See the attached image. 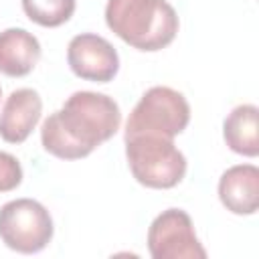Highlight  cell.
<instances>
[{"mask_svg":"<svg viewBox=\"0 0 259 259\" xmlns=\"http://www.w3.org/2000/svg\"><path fill=\"white\" fill-rule=\"evenodd\" d=\"M121 123L119 105L103 93L75 91L40 127L42 148L61 160H79L115 136Z\"/></svg>","mask_w":259,"mask_h":259,"instance_id":"cell-1","label":"cell"},{"mask_svg":"<svg viewBox=\"0 0 259 259\" xmlns=\"http://www.w3.org/2000/svg\"><path fill=\"white\" fill-rule=\"evenodd\" d=\"M105 22L138 51L166 49L178 32V14L166 0H107Z\"/></svg>","mask_w":259,"mask_h":259,"instance_id":"cell-2","label":"cell"},{"mask_svg":"<svg viewBox=\"0 0 259 259\" xmlns=\"http://www.w3.org/2000/svg\"><path fill=\"white\" fill-rule=\"evenodd\" d=\"M125 140V158L134 178L148 188H172L186 174V158L172 138L132 136Z\"/></svg>","mask_w":259,"mask_h":259,"instance_id":"cell-3","label":"cell"},{"mask_svg":"<svg viewBox=\"0 0 259 259\" xmlns=\"http://www.w3.org/2000/svg\"><path fill=\"white\" fill-rule=\"evenodd\" d=\"M188 121L190 105L186 97L172 87L156 85L148 89L132 109L123 138L142 134L174 138L186 130Z\"/></svg>","mask_w":259,"mask_h":259,"instance_id":"cell-4","label":"cell"},{"mask_svg":"<svg viewBox=\"0 0 259 259\" xmlns=\"http://www.w3.org/2000/svg\"><path fill=\"white\" fill-rule=\"evenodd\" d=\"M49 210L32 198H16L0 208V239L18 253H38L53 239Z\"/></svg>","mask_w":259,"mask_h":259,"instance_id":"cell-5","label":"cell"},{"mask_svg":"<svg viewBox=\"0 0 259 259\" xmlns=\"http://www.w3.org/2000/svg\"><path fill=\"white\" fill-rule=\"evenodd\" d=\"M148 249L154 259H204L192 219L182 208L160 212L148 229Z\"/></svg>","mask_w":259,"mask_h":259,"instance_id":"cell-6","label":"cell"},{"mask_svg":"<svg viewBox=\"0 0 259 259\" xmlns=\"http://www.w3.org/2000/svg\"><path fill=\"white\" fill-rule=\"evenodd\" d=\"M67 63L79 79L93 83H107L119 71V57L113 45L93 32H83L71 38L67 47Z\"/></svg>","mask_w":259,"mask_h":259,"instance_id":"cell-7","label":"cell"},{"mask_svg":"<svg viewBox=\"0 0 259 259\" xmlns=\"http://www.w3.org/2000/svg\"><path fill=\"white\" fill-rule=\"evenodd\" d=\"M42 113L40 95L22 87L12 91L0 111V138L8 144H22L36 127Z\"/></svg>","mask_w":259,"mask_h":259,"instance_id":"cell-8","label":"cell"},{"mask_svg":"<svg viewBox=\"0 0 259 259\" xmlns=\"http://www.w3.org/2000/svg\"><path fill=\"white\" fill-rule=\"evenodd\" d=\"M219 198L233 214H253L259 206V168L253 164L231 166L219 180Z\"/></svg>","mask_w":259,"mask_h":259,"instance_id":"cell-9","label":"cell"},{"mask_svg":"<svg viewBox=\"0 0 259 259\" xmlns=\"http://www.w3.org/2000/svg\"><path fill=\"white\" fill-rule=\"evenodd\" d=\"M40 59L38 38L24 28H6L0 32V73L6 77L28 75Z\"/></svg>","mask_w":259,"mask_h":259,"instance_id":"cell-10","label":"cell"},{"mask_svg":"<svg viewBox=\"0 0 259 259\" xmlns=\"http://www.w3.org/2000/svg\"><path fill=\"white\" fill-rule=\"evenodd\" d=\"M223 138L233 152L255 158L259 154V109L251 103L237 105L223 123Z\"/></svg>","mask_w":259,"mask_h":259,"instance_id":"cell-11","label":"cell"},{"mask_svg":"<svg viewBox=\"0 0 259 259\" xmlns=\"http://www.w3.org/2000/svg\"><path fill=\"white\" fill-rule=\"evenodd\" d=\"M24 14L47 28L65 24L75 12V0H22Z\"/></svg>","mask_w":259,"mask_h":259,"instance_id":"cell-12","label":"cell"},{"mask_svg":"<svg viewBox=\"0 0 259 259\" xmlns=\"http://www.w3.org/2000/svg\"><path fill=\"white\" fill-rule=\"evenodd\" d=\"M20 182H22L20 162L8 152H0V192H10Z\"/></svg>","mask_w":259,"mask_h":259,"instance_id":"cell-13","label":"cell"},{"mask_svg":"<svg viewBox=\"0 0 259 259\" xmlns=\"http://www.w3.org/2000/svg\"><path fill=\"white\" fill-rule=\"evenodd\" d=\"M0 97H2V89H0Z\"/></svg>","mask_w":259,"mask_h":259,"instance_id":"cell-14","label":"cell"}]
</instances>
